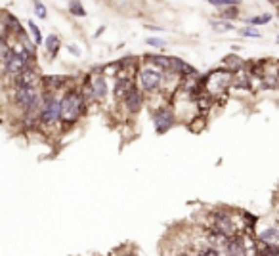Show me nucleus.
<instances>
[{"instance_id":"26","label":"nucleus","mask_w":279,"mask_h":256,"mask_svg":"<svg viewBox=\"0 0 279 256\" xmlns=\"http://www.w3.org/2000/svg\"><path fill=\"white\" fill-rule=\"evenodd\" d=\"M212 27H214L216 31H232V29H233V25L224 23V21H214V23H212Z\"/></svg>"},{"instance_id":"27","label":"nucleus","mask_w":279,"mask_h":256,"mask_svg":"<svg viewBox=\"0 0 279 256\" xmlns=\"http://www.w3.org/2000/svg\"><path fill=\"white\" fill-rule=\"evenodd\" d=\"M210 4H214V6H233V4H237L239 0H209Z\"/></svg>"},{"instance_id":"20","label":"nucleus","mask_w":279,"mask_h":256,"mask_svg":"<svg viewBox=\"0 0 279 256\" xmlns=\"http://www.w3.org/2000/svg\"><path fill=\"white\" fill-rule=\"evenodd\" d=\"M29 29H31V33H33V39H35V42L37 44H40L42 42V35H40V29L37 27V25L33 23V21H29Z\"/></svg>"},{"instance_id":"33","label":"nucleus","mask_w":279,"mask_h":256,"mask_svg":"<svg viewBox=\"0 0 279 256\" xmlns=\"http://www.w3.org/2000/svg\"><path fill=\"white\" fill-rule=\"evenodd\" d=\"M278 42H279V37H278Z\"/></svg>"},{"instance_id":"24","label":"nucleus","mask_w":279,"mask_h":256,"mask_svg":"<svg viewBox=\"0 0 279 256\" xmlns=\"http://www.w3.org/2000/svg\"><path fill=\"white\" fill-rule=\"evenodd\" d=\"M35 12H37V16L39 18H46V8L42 6V2H39V0H35Z\"/></svg>"},{"instance_id":"10","label":"nucleus","mask_w":279,"mask_h":256,"mask_svg":"<svg viewBox=\"0 0 279 256\" xmlns=\"http://www.w3.org/2000/svg\"><path fill=\"white\" fill-rule=\"evenodd\" d=\"M124 101H126V109H128V111L138 113L140 109H141L143 98H141L140 90H136V88H130V90H128V94L124 96Z\"/></svg>"},{"instance_id":"9","label":"nucleus","mask_w":279,"mask_h":256,"mask_svg":"<svg viewBox=\"0 0 279 256\" xmlns=\"http://www.w3.org/2000/svg\"><path fill=\"white\" fill-rule=\"evenodd\" d=\"M226 253H228V255H247L249 251H247L245 237H241V235H232L230 241H228Z\"/></svg>"},{"instance_id":"21","label":"nucleus","mask_w":279,"mask_h":256,"mask_svg":"<svg viewBox=\"0 0 279 256\" xmlns=\"http://www.w3.org/2000/svg\"><path fill=\"white\" fill-rule=\"evenodd\" d=\"M12 50L8 48V44H6V40L4 39H0V61H4L6 58H8V54H10Z\"/></svg>"},{"instance_id":"7","label":"nucleus","mask_w":279,"mask_h":256,"mask_svg":"<svg viewBox=\"0 0 279 256\" xmlns=\"http://www.w3.org/2000/svg\"><path fill=\"white\" fill-rule=\"evenodd\" d=\"M40 118H42V122H44V124H52V122H56V120L60 118V101H56L54 98H52V99H48L46 103H44V107H42Z\"/></svg>"},{"instance_id":"14","label":"nucleus","mask_w":279,"mask_h":256,"mask_svg":"<svg viewBox=\"0 0 279 256\" xmlns=\"http://www.w3.org/2000/svg\"><path fill=\"white\" fill-rule=\"evenodd\" d=\"M224 67L228 71H241L245 67V61L237 56H228V58H224Z\"/></svg>"},{"instance_id":"1","label":"nucleus","mask_w":279,"mask_h":256,"mask_svg":"<svg viewBox=\"0 0 279 256\" xmlns=\"http://www.w3.org/2000/svg\"><path fill=\"white\" fill-rule=\"evenodd\" d=\"M84 111V98L79 92H69L60 103V117L63 122H75Z\"/></svg>"},{"instance_id":"31","label":"nucleus","mask_w":279,"mask_h":256,"mask_svg":"<svg viewBox=\"0 0 279 256\" xmlns=\"http://www.w3.org/2000/svg\"><path fill=\"white\" fill-rule=\"evenodd\" d=\"M69 50L73 52V54H77V56H79V50H77V46H69Z\"/></svg>"},{"instance_id":"32","label":"nucleus","mask_w":279,"mask_h":256,"mask_svg":"<svg viewBox=\"0 0 279 256\" xmlns=\"http://www.w3.org/2000/svg\"><path fill=\"white\" fill-rule=\"evenodd\" d=\"M270 2H272V4H279V0H270Z\"/></svg>"},{"instance_id":"22","label":"nucleus","mask_w":279,"mask_h":256,"mask_svg":"<svg viewBox=\"0 0 279 256\" xmlns=\"http://www.w3.org/2000/svg\"><path fill=\"white\" fill-rule=\"evenodd\" d=\"M262 239H264V241H268V243H270V241H278L279 232L278 230H268V232L262 235Z\"/></svg>"},{"instance_id":"3","label":"nucleus","mask_w":279,"mask_h":256,"mask_svg":"<svg viewBox=\"0 0 279 256\" xmlns=\"http://www.w3.org/2000/svg\"><path fill=\"white\" fill-rule=\"evenodd\" d=\"M232 82V75L228 71H214L207 77V80H203V84L209 88L210 94L224 92Z\"/></svg>"},{"instance_id":"30","label":"nucleus","mask_w":279,"mask_h":256,"mask_svg":"<svg viewBox=\"0 0 279 256\" xmlns=\"http://www.w3.org/2000/svg\"><path fill=\"white\" fill-rule=\"evenodd\" d=\"M203 255H218V251H212V249H207V251H203Z\"/></svg>"},{"instance_id":"11","label":"nucleus","mask_w":279,"mask_h":256,"mask_svg":"<svg viewBox=\"0 0 279 256\" xmlns=\"http://www.w3.org/2000/svg\"><path fill=\"white\" fill-rule=\"evenodd\" d=\"M207 241H209L212 247H216V249H226L230 237L224 235L222 232H218V230H210V232H207Z\"/></svg>"},{"instance_id":"25","label":"nucleus","mask_w":279,"mask_h":256,"mask_svg":"<svg viewBox=\"0 0 279 256\" xmlns=\"http://www.w3.org/2000/svg\"><path fill=\"white\" fill-rule=\"evenodd\" d=\"M241 35H243V37H253V39H260V33L256 31L255 27H247V29H243V31H241Z\"/></svg>"},{"instance_id":"17","label":"nucleus","mask_w":279,"mask_h":256,"mask_svg":"<svg viewBox=\"0 0 279 256\" xmlns=\"http://www.w3.org/2000/svg\"><path fill=\"white\" fill-rule=\"evenodd\" d=\"M46 48H48V52H50V56H56V52H58V48H60V39H58L56 35H50L46 39Z\"/></svg>"},{"instance_id":"8","label":"nucleus","mask_w":279,"mask_h":256,"mask_svg":"<svg viewBox=\"0 0 279 256\" xmlns=\"http://www.w3.org/2000/svg\"><path fill=\"white\" fill-rule=\"evenodd\" d=\"M172 124H174V115H172V111L161 109V111L155 115V128H157V132H166Z\"/></svg>"},{"instance_id":"12","label":"nucleus","mask_w":279,"mask_h":256,"mask_svg":"<svg viewBox=\"0 0 279 256\" xmlns=\"http://www.w3.org/2000/svg\"><path fill=\"white\" fill-rule=\"evenodd\" d=\"M37 82H39V77H37L35 71H31V69H25L23 73H20L18 79H16L18 88H21V86H33V88H35Z\"/></svg>"},{"instance_id":"5","label":"nucleus","mask_w":279,"mask_h":256,"mask_svg":"<svg viewBox=\"0 0 279 256\" xmlns=\"http://www.w3.org/2000/svg\"><path fill=\"white\" fill-rule=\"evenodd\" d=\"M212 230H218L224 235L232 237V235H237V228L233 224V218L226 212H216L212 214Z\"/></svg>"},{"instance_id":"4","label":"nucleus","mask_w":279,"mask_h":256,"mask_svg":"<svg viewBox=\"0 0 279 256\" xmlns=\"http://www.w3.org/2000/svg\"><path fill=\"white\" fill-rule=\"evenodd\" d=\"M16 101L23 107L25 111H33L39 107V94L33 86H21L16 92Z\"/></svg>"},{"instance_id":"19","label":"nucleus","mask_w":279,"mask_h":256,"mask_svg":"<svg viewBox=\"0 0 279 256\" xmlns=\"http://www.w3.org/2000/svg\"><path fill=\"white\" fill-rule=\"evenodd\" d=\"M6 23H8V27L12 29V31H16L18 35H23V29H21V25L18 23V20H14V18H6Z\"/></svg>"},{"instance_id":"2","label":"nucleus","mask_w":279,"mask_h":256,"mask_svg":"<svg viewBox=\"0 0 279 256\" xmlns=\"http://www.w3.org/2000/svg\"><path fill=\"white\" fill-rule=\"evenodd\" d=\"M4 65L6 71L10 75H20L25 69H29V52L27 50H16V52H10L8 58L4 59Z\"/></svg>"},{"instance_id":"29","label":"nucleus","mask_w":279,"mask_h":256,"mask_svg":"<svg viewBox=\"0 0 279 256\" xmlns=\"http://www.w3.org/2000/svg\"><path fill=\"white\" fill-rule=\"evenodd\" d=\"M224 16H226L228 20L235 18V16H237V8H230V10H226V12H224Z\"/></svg>"},{"instance_id":"34","label":"nucleus","mask_w":279,"mask_h":256,"mask_svg":"<svg viewBox=\"0 0 279 256\" xmlns=\"http://www.w3.org/2000/svg\"><path fill=\"white\" fill-rule=\"evenodd\" d=\"M278 73H279V71H278Z\"/></svg>"},{"instance_id":"23","label":"nucleus","mask_w":279,"mask_h":256,"mask_svg":"<svg viewBox=\"0 0 279 256\" xmlns=\"http://www.w3.org/2000/svg\"><path fill=\"white\" fill-rule=\"evenodd\" d=\"M71 12H73L75 16H80V18H84V16H86V12H84V8H80L77 0H75V2L71 4Z\"/></svg>"},{"instance_id":"15","label":"nucleus","mask_w":279,"mask_h":256,"mask_svg":"<svg viewBox=\"0 0 279 256\" xmlns=\"http://www.w3.org/2000/svg\"><path fill=\"white\" fill-rule=\"evenodd\" d=\"M130 88H132L130 79H119V80H117V84H115V96L117 98H124Z\"/></svg>"},{"instance_id":"13","label":"nucleus","mask_w":279,"mask_h":256,"mask_svg":"<svg viewBox=\"0 0 279 256\" xmlns=\"http://www.w3.org/2000/svg\"><path fill=\"white\" fill-rule=\"evenodd\" d=\"M90 86H92V92H94V98H96V99L105 98V94H107V84H105V79H103V77H94L92 80H90Z\"/></svg>"},{"instance_id":"18","label":"nucleus","mask_w":279,"mask_h":256,"mask_svg":"<svg viewBox=\"0 0 279 256\" xmlns=\"http://www.w3.org/2000/svg\"><path fill=\"white\" fill-rule=\"evenodd\" d=\"M272 21V16L270 14H262V16H256V18H251L249 20V23L253 25H266Z\"/></svg>"},{"instance_id":"16","label":"nucleus","mask_w":279,"mask_h":256,"mask_svg":"<svg viewBox=\"0 0 279 256\" xmlns=\"http://www.w3.org/2000/svg\"><path fill=\"white\" fill-rule=\"evenodd\" d=\"M67 82V77H44V84L48 88H61Z\"/></svg>"},{"instance_id":"28","label":"nucleus","mask_w":279,"mask_h":256,"mask_svg":"<svg viewBox=\"0 0 279 256\" xmlns=\"http://www.w3.org/2000/svg\"><path fill=\"white\" fill-rule=\"evenodd\" d=\"M147 44L149 46H157V48H163L166 42H164L163 39H147Z\"/></svg>"},{"instance_id":"6","label":"nucleus","mask_w":279,"mask_h":256,"mask_svg":"<svg viewBox=\"0 0 279 256\" xmlns=\"http://www.w3.org/2000/svg\"><path fill=\"white\" fill-rule=\"evenodd\" d=\"M138 80H140V86L143 88V90H147V92H151V90H155V88H159V84H161V73L155 69H141L138 73Z\"/></svg>"}]
</instances>
